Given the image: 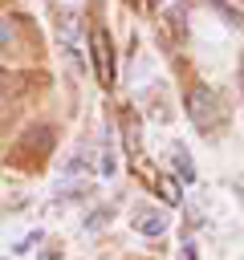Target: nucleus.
Here are the masks:
<instances>
[{
    "mask_svg": "<svg viewBox=\"0 0 244 260\" xmlns=\"http://www.w3.org/2000/svg\"><path fill=\"white\" fill-rule=\"evenodd\" d=\"M187 114H191L199 126H211V118H220V110H216V93H211L207 85H195V89L187 93Z\"/></svg>",
    "mask_w": 244,
    "mask_h": 260,
    "instance_id": "nucleus-1",
    "label": "nucleus"
},
{
    "mask_svg": "<svg viewBox=\"0 0 244 260\" xmlns=\"http://www.w3.org/2000/svg\"><path fill=\"white\" fill-rule=\"evenodd\" d=\"M89 45H94V61H98V77L110 85V77H114V69H110V37H106V28H94V37H89Z\"/></svg>",
    "mask_w": 244,
    "mask_h": 260,
    "instance_id": "nucleus-2",
    "label": "nucleus"
},
{
    "mask_svg": "<svg viewBox=\"0 0 244 260\" xmlns=\"http://www.w3.org/2000/svg\"><path fill=\"white\" fill-rule=\"evenodd\" d=\"M134 228H138L142 236H159V232L167 228V215L155 211V207H150V211H138V215H134Z\"/></svg>",
    "mask_w": 244,
    "mask_h": 260,
    "instance_id": "nucleus-3",
    "label": "nucleus"
},
{
    "mask_svg": "<svg viewBox=\"0 0 244 260\" xmlns=\"http://www.w3.org/2000/svg\"><path fill=\"white\" fill-rule=\"evenodd\" d=\"M171 162H175V171L183 175V179H191L195 171H191V158H187V150L183 146H171Z\"/></svg>",
    "mask_w": 244,
    "mask_h": 260,
    "instance_id": "nucleus-4",
    "label": "nucleus"
},
{
    "mask_svg": "<svg viewBox=\"0 0 244 260\" xmlns=\"http://www.w3.org/2000/svg\"><path fill=\"white\" fill-rule=\"evenodd\" d=\"M4 122H8V106L0 102V130H4Z\"/></svg>",
    "mask_w": 244,
    "mask_h": 260,
    "instance_id": "nucleus-5",
    "label": "nucleus"
},
{
    "mask_svg": "<svg viewBox=\"0 0 244 260\" xmlns=\"http://www.w3.org/2000/svg\"><path fill=\"white\" fill-rule=\"evenodd\" d=\"M150 4H163V0H150Z\"/></svg>",
    "mask_w": 244,
    "mask_h": 260,
    "instance_id": "nucleus-6",
    "label": "nucleus"
}]
</instances>
